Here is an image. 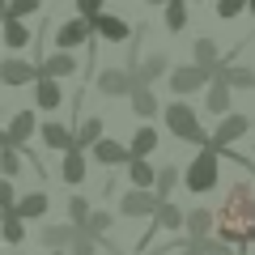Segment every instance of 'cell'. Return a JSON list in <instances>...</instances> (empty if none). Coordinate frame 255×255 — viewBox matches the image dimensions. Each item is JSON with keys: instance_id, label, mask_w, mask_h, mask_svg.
Masks as SVG:
<instances>
[{"instance_id": "cell-1", "label": "cell", "mask_w": 255, "mask_h": 255, "mask_svg": "<svg viewBox=\"0 0 255 255\" xmlns=\"http://www.w3.org/2000/svg\"><path fill=\"white\" fill-rule=\"evenodd\" d=\"M213 230L230 247H251L255 243V187L251 183H234L226 191L221 209L213 213Z\"/></svg>"}, {"instance_id": "cell-2", "label": "cell", "mask_w": 255, "mask_h": 255, "mask_svg": "<svg viewBox=\"0 0 255 255\" xmlns=\"http://www.w3.org/2000/svg\"><path fill=\"white\" fill-rule=\"evenodd\" d=\"M157 115H162L166 132H170L174 140H191V145H204V140H209V132L200 128V111L191 107L187 98H170V107H162Z\"/></svg>"}, {"instance_id": "cell-3", "label": "cell", "mask_w": 255, "mask_h": 255, "mask_svg": "<svg viewBox=\"0 0 255 255\" xmlns=\"http://www.w3.org/2000/svg\"><path fill=\"white\" fill-rule=\"evenodd\" d=\"M217 179H221V157L213 153V149H200V153L187 162V170H183V187L191 191V196H209L213 187H217Z\"/></svg>"}, {"instance_id": "cell-4", "label": "cell", "mask_w": 255, "mask_h": 255, "mask_svg": "<svg viewBox=\"0 0 255 255\" xmlns=\"http://www.w3.org/2000/svg\"><path fill=\"white\" fill-rule=\"evenodd\" d=\"M149 221H153V226H149V234H140L136 251H145L153 234H183V209L174 200H157V209H153V217H149Z\"/></svg>"}, {"instance_id": "cell-5", "label": "cell", "mask_w": 255, "mask_h": 255, "mask_svg": "<svg viewBox=\"0 0 255 255\" xmlns=\"http://www.w3.org/2000/svg\"><path fill=\"white\" fill-rule=\"evenodd\" d=\"M166 85H170L174 98H187V94H200L209 85V73L196 68V64H174L170 73H166Z\"/></svg>"}, {"instance_id": "cell-6", "label": "cell", "mask_w": 255, "mask_h": 255, "mask_svg": "<svg viewBox=\"0 0 255 255\" xmlns=\"http://www.w3.org/2000/svg\"><path fill=\"white\" fill-rule=\"evenodd\" d=\"M157 209V196L149 187H128L119 196V217H132V221H149Z\"/></svg>"}, {"instance_id": "cell-7", "label": "cell", "mask_w": 255, "mask_h": 255, "mask_svg": "<svg viewBox=\"0 0 255 255\" xmlns=\"http://www.w3.org/2000/svg\"><path fill=\"white\" fill-rule=\"evenodd\" d=\"M94 38V26L85 17H68V21H60V26H55V51H77V47H85Z\"/></svg>"}, {"instance_id": "cell-8", "label": "cell", "mask_w": 255, "mask_h": 255, "mask_svg": "<svg viewBox=\"0 0 255 255\" xmlns=\"http://www.w3.org/2000/svg\"><path fill=\"white\" fill-rule=\"evenodd\" d=\"M209 81H221V85H230V90H255V68L234 64V60H221V64L209 68Z\"/></svg>"}, {"instance_id": "cell-9", "label": "cell", "mask_w": 255, "mask_h": 255, "mask_svg": "<svg viewBox=\"0 0 255 255\" xmlns=\"http://www.w3.org/2000/svg\"><path fill=\"white\" fill-rule=\"evenodd\" d=\"M247 132H251V119H247V115H234V111H230V115H221V119H217V132H213V136L204 140L200 149H217V145H234V140H243Z\"/></svg>"}, {"instance_id": "cell-10", "label": "cell", "mask_w": 255, "mask_h": 255, "mask_svg": "<svg viewBox=\"0 0 255 255\" xmlns=\"http://www.w3.org/2000/svg\"><path fill=\"white\" fill-rule=\"evenodd\" d=\"M34 77H38V64H34V60H17V55L0 60V85H9V90L34 85Z\"/></svg>"}, {"instance_id": "cell-11", "label": "cell", "mask_w": 255, "mask_h": 255, "mask_svg": "<svg viewBox=\"0 0 255 255\" xmlns=\"http://www.w3.org/2000/svg\"><path fill=\"white\" fill-rule=\"evenodd\" d=\"M38 132V115L34 111H13V119L4 124V136H9V149H26Z\"/></svg>"}, {"instance_id": "cell-12", "label": "cell", "mask_w": 255, "mask_h": 255, "mask_svg": "<svg viewBox=\"0 0 255 255\" xmlns=\"http://www.w3.org/2000/svg\"><path fill=\"white\" fill-rule=\"evenodd\" d=\"M94 85H98L102 98H128L136 81H132V73H128V68H98Z\"/></svg>"}, {"instance_id": "cell-13", "label": "cell", "mask_w": 255, "mask_h": 255, "mask_svg": "<svg viewBox=\"0 0 255 255\" xmlns=\"http://www.w3.org/2000/svg\"><path fill=\"white\" fill-rule=\"evenodd\" d=\"M166 73H170V55L153 51V55H145V60L132 68V81L136 85H157V81H166Z\"/></svg>"}, {"instance_id": "cell-14", "label": "cell", "mask_w": 255, "mask_h": 255, "mask_svg": "<svg viewBox=\"0 0 255 255\" xmlns=\"http://www.w3.org/2000/svg\"><path fill=\"white\" fill-rule=\"evenodd\" d=\"M90 26H94V34H98L102 43H128V38H132V26H128L124 17H115V13H107V9H102L98 17H90Z\"/></svg>"}, {"instance_id": "cell-15", "label": "cell", "mask_w": 255, "mask_h": 255, "mask_svg": "<svg viewBox=\"0 0 255 255\" xmlns=\"http://www.w3.org/2000/svg\"><path fill=\"white\" fill-rule=\"evenodd\" d=\"M30 94H34V111H60L64 107V85L55 77H34Z\"/></svg>"}, {"instance_id": "cell-16", "label": "cell", "mask_w": 255, "mask_h": 255, "mask_svg": "<svg viewBox=\"0 0 255 255\" xmlns=\"http://www.w3.org/2000/svg\"><path fill=\"white\" fill-rule=\"evenodd\" d=\"M85 174H90V153H81V149H64V157H60V179L68 183V187H81Z\"/></svg>"}, {"instance_id": "cell-17", "label": "cell", "mask_w": 255, "mask_h": 255, "mask_svg": "<svg viewBox=\"0 0 255 255\" xmlns=\"http://www.w3.org/2000/svg\"><path fill=\"white\" fill-rule=\"evenodd\" d=\"M90 157L98 166H107V170H111V166H128V145H124V140H111V136H98L90 145Z\"/></svg>"}, {"instance_id": "cell-18", "label": "cell", "mask_w": 255, "mask_h": 255, "mask_svg": "<svg viewBox=\"0 0 255 255\" xmlns=\"http://www.w3.org/2000/svg\"><path fill=\"white\" fill-rule=\"evenodd\" d=\"M38 77H55V81H64V77H77V55L73 51H51L38 60Z\"/></svg>"}, {"instance_id": "cell-19", "label": "cell", "mask_w": 255, "mask_h": 255, "mask_svg": "<svg viewBox=\"0 0 255 255\" xmlns=\"http://www.w3.org/2000/svg\"><path fill=\"white\" fill-rule=\"evenodd\" d=\"M124 145H128V157H149L157 145H162V132H157L153 124H136L132 140H124Z\"/></svg>"}, {"instance_id": "cell-20", "label": "cell", "mask_w": 255, "mask_h": 255, "mask_svg": "<svg viewBox=\"0 0 255 255\" xmlns=\"http://www.w3.org/2000/svg\"><path fill=\"white\" fill-rule=\"evenodd\" d=\"M183 234L187 238H209L213 234V209H204V204L183 209Z\"/></svg>"}, {"instance_id": "cell-21", "label": "cell", "mask_w": 255, "mask_h": 255, "mask_svg": "<svg viewBox=\"0 0 255 255\" xmlns=\"http://www.w3.org/2000/svg\"><path fill=\"white\" fill-rule=\"evenodd\" d=\"M230 107H234V90L230 85H221V81H209L204 85V111L209 115H230Z\"/></svg>"}, {"instance_id": "cell-22", "label": "cell", "mask_w": 255, "mask_h": 255, "mask_svg": "<svg viewBox=\"0 0 255 255\" xmlns=\"http://www.w3.org/2000/svg\"><path fill=\"white\" fill-rule=\"evenodd\" d=\"M51 209V200H47V191H30V196H17V204H13V217H21V221H38L43 213Z\"/></svg>"}, {"instance_id": "cell-23", "label": "cell", "mask_w": 255, "mask_h": 255, "mask_svg": "<svg viewBox=\"0 0 255 255\" xmlns=\"http://www.w3.org/2000/svg\"><path fill=\"white\" fill-rule=\"evenodd\" d=\"M128 102H132V111H136V119L140 124H149V119L157 115V94H153V85H132V94H128Z\"/></svg>"}, {"instance_id": "cell-24", "label": "cell", "mask_w": 255, "mask_h": 255, "mask_svg": "<svg viewBox=\"0 0 255 255\" xmlns=\"http://www.w3.org/2000/svg\"><path fill=\"white\" fill-rule=\"evenodd\" d=\"M38 136H43V145H47V149H55V153L73 149V128L60 124V119H47V124L38 128Z\"/></svg>"}, {"instance_id": "cell-25", "label": "cell", "mask_w": 255, "mask_h": 255, "mask_svg": "<svg viewBox=\"0 0 255 255\" xmlns=\"http://www.w3.org/2000/svg\"><path fill=\"white\" fill-rule=\"evenodd\" d=\"M179 179H183V170L174 162H166V166H157V174H153V196L157 200H174V187H179Z\"/></svg>"}, {"instance_id": "cell-26", "label": "cell", "mask_w": 255, "mask_h": 255, "mask_svg": "<svg viewBox=\"0 0 255 255\" xmlns=\"http://www.w3.org/2000/svg\"><path fill=\"white\" fill-rule=\"evenodd\" d=\"M191 64H196V68H204V73H209L213 64H221V47H217V38H196V43H191Z\"/></svg>"}, {"instance_id": "cell-27", "label": "cell", "mask_w": 255, "mask_h": 255, "mask_svg": "<svg viewBox=\"0 0 255 255\" xmlns=\"http://www.w3.org/2000/svg\"><path fill=\"white\" fill-rule=\"evenodd\" d=\"M0 30H4V47H9V51H21V47L34 43L30 26H26V21H17V17H4V21H0Z\"/></svg>"}, {"instance_id": "cell-28", "label": "cell", "mask_w": 255, "mask_h": 255, "mask_svg": "<svg viewBox=\"0 0 255 255\" xmlns=\"http://www.w3.org/2000/svg\"><path fill=\"white\" fill-rule=\"evenodd\" d=\"M162 26H166V34H183L187 30V0H166L162 4Z\"/></svg>"}, {"instance_id": "cell-29", "label": "cell", "mask_w": 255, "mask_h": 255, "mask_svg": "<svg viewBox=\"0 0 255 255\" xmlns=\"http://www.w3.org/2000/svg\"><path fill=\"white\" fill-rule=\"evenodd\" d=\"M102 136V119L98 115H90V119H81V124L73 128V149H81V153H90V145Z\"/></svg>"}, {"instance_id": "cell-30", "label": "cell", "mask_w": 255, "mask_h": 255, "mask_svg": "<svg viewBox=\"0 0 255 255\" xmlns=\"http://www.w3.org/2000/svg\"><path fill=\"white\" fill-rule=\"evenodd\" d=\"M128 183L132 187H153V174H157V166L149 162V157H128Z\"/></svg>"}, {"instance_id": "cell-31", "label": "cell", "mask_w": 255, "mask_h": 255, "mask_svg": "<svg viewBox=\"0 0 255 255\" xmlns=\"http://www.w3.org/2000/svg\"><path fill=\"white\" fill-rule=\"evenodd\" d=\"M73 230H77V226H68V221H64V226H43V230H38V243L51 247V251H68Z\"/></svg>"}, {"instance_id": "cell-32", "label": "cell", "mask_w": 255, "mask_h": 255, "mask_svg": "<svg viewBox=\"0 0 255 255\" xmlns=\"http://www.w3.org/2000/svg\"><path fill=\"white\" fill-rule=\"evenodd\" d=\"M111 226H115V213H107V209H90V217H85V234H90V238H111Z\"/></svg>"}, {"instance_id": "cell-33", "label": "cell", "mask_w": 255, "mask_h": 255, "mask_svg": "<svg viewBox=\"0 0 255 255\" xmlns=\"http://www.w3.org/2000/svg\"><path fill=\"white\" fill-rule=\"evenodd\" d=\"M0 238H4L9 247H21L26 243V221L13 217V213H0Z\"/></svg>"}, {"instance_id": "cell-34", "label": "cell", "mask_w": 255, "mask_h": 255, "mask_svg": "<svg viewBox=\"0 0 255 255\" xmlns=\"http://www.w3.org/2000/svg\"><path fill=\"white\" fill-rule=\"evenodd\" d=\"M34 13H43V0H4V4H0V17L26 21V17H34Z\"/></svg>"}, {"instance_id": "cell-35", "label": "cell", "mask_w": 255, "mask_h": 255, "mask_svg": "<svg viewBox=\"0 0 255 255\" xmlns=\"http://www.w3.org/2000/svg\"><path fill=\"white\" fill-rule=\"evenodd\" d=\"M21 170H26V162H21V149H0V179H21Z\"/></svg>"}, {"instance_id": "cell-36", "label": "cell", "mask_w": 255, "mask_h": 255, "mask_svg": "<svg viewBox=\"0 0 255 255\" xmlns=\"http://www.w3.org/2000/svg\"><path fill=\"white\" fill-rule=\"evenodd\" d=\"M68 255H98V238H90L81 226L73 230V243H68Z\"/></svg>"}, {"instance_id": "cell-37", "label": "cell", "mask_w": 255, "mask_h": 255, "mask_svg": "<svg viewBox=\"0 0 255 255\" xmlns=\"http://www.w3.org/2000/svg\"><path fill=\"white\" fill-rule=\"evenodd\" d=\"M85 217H90V200L81 191H73L68 196V226H85Z\"/></svg>"}, {"instance_id": "cell-38", "label": "cell", "mask_w": 255, "mask_h": 255, "mask_svg": "<svg viewBox=\"0 0 255 255\" xmlns=\"http://www.w3.org/2000/svg\"><path fill=\"white\" fill-rule=\"evenodd\" d=\"M213 13H217L221 21H234L238 13H247V0H217V9H213Z\"/></svg>"}, {"instance_id": "cell-39", "label": "cell", "mask_w": 255, "mask_h": 255, "mask_svg": "<svg viewBox=\"0 0 255 255\" xmlns=\"http://www.w3.org/2000/svg\"><path fill=\"white\" fill-rule=\"evenodd\" d=\"M73 9H77V17L90 21V17H98V13L107 9V0H73Z\"/></svg>"}, {"instance_id": "cell-40", "label": "cell", "mask_w": 255, "mask_h": 255, "mask_svg": "<svg viewBox=\"0 0 255 255\" xmlns=\"http://www.w3.org/2000/svg\"><path fill=\"white\" fill-rule=\"evenodd\" d=\"M13 204H17V187H13V179H0V213H9Z\"/></svg>"}, {"instance_id": "cell-41", "label": "cell", "mask_w": 255, "mask_h": 255, "mask_svg": "<svg viewBox=\"0 0 255 255\" xmlns=\"http://www.w3.org/2000/svg\"><path fill=\"white\" fill-rule=\"evenodd\" d=\"M204 255H234V247H230V243H221V238H204Z\"/></svg>"}, {"instance_id": "cell-42", "label": "cell", "mask_w": 255, "mask_h": 255, "mask_svg": "<svg viewBox=\"0 0 255 255\" xmlns=\"http://www.w3.org/2000/svg\"><path fill=\"white\" fill-rule=\"evenodd\" d=\"M174 255H204V238H187V247L174 251Z\"/></svg>"}, {"instance_id": "cell-43", "label": "cell", "mask_w": 255, "mask_h": 255, "mask_svg": "<svg viewBox=\"0 0 255 255\" xmlns=\"http://www.w3.org/2000/svg\"><path fill=\"white\" fill-rule=\"evenodd\" d=\"M4 145H9V136H4V128H0V149H4Z\"/></svg>"}, {"instance_id": "cell-44", "label": "cell", "mask_w": 255, "mask_h": 255, "mask_svg": "<svg viewBox=\"0 0 255 255\" xmlns=\"http://www.w3.org/2000/svg\"><path fill=\"white\" fill-rule=\"evenodd\" d=\"M145 4H153V9H162V4H166V0H145Z\"/></svg>"}, {"instance_id": "cell-45", "label": "cell", "mask_w": 255, "mask_h": 255, "mask_svg": "<svg viewBox=\"0 0 255 255\" xmlns=\"http://www.w3.org/2000/svg\"><path fill=\"white\" fill-rule=\"evenodd\" d=\"M247 13H251V17H255V0H247Z\"/></svg>"}, {"instance_id": "cell-46", "label": "cell", "mask_w": 255, "mask_h": 255, "mask_svg": "<svg viewBox=\"0 0 255 255\" xmlns=\"http://www.w3.org/2000/svg\"><path fill=\"white\" fill-rule=\"evenodd\" d=\"M51 255H68V251H51Z\"/></svg>"}, {"instance_id": "cell-47", "label": "cell", "mask_w": 255, "mask_h": 255, "mask_svg": "<svg viewBox=\"0 0 255 255\" xmlns=\"http://www.w3.org/2000/svg\"><path fill=\"white\" fill-rule=\"evenodd\" d=\"M187 4H196V0H187Z\"/></svg>"}, {"instance_id": "cell-48", "label": "cell", "mask_w": 255, "mask_h": 255, "mask_svg": "<svg viewBox=\"0 0 255 255\" xmlns=\"http://www.w3.org/2000/svg\"><path fill=\"white\" fill-rule=\"evenodd\" d=\"M13 255H21V251H13Z\"/></svg>"}, {"instance_id": "cell-49", "label": "cell", "mask_w": 255, "mask_h": 255, "mask_svg": "<svg viewBox=\"0 0 255 255\" xmlns=\"http://www.w3.org/2000/svg\"><path fill=\"white\" fill-rule=\"evenodd\" d=\"M0 255H4V251H0Z\"/></svg>"}, {"instance_id": "cell-50", "label": "cell", "mask_w": 255, "mask_h": 255, "mask_svg": "<svg viewBox=\"0 0 255 255\" xmlns=\"http://www.w3.org/2000/svg\"><path fill=\"white\" fill-rule=\"evenodd\" d=\"M0 21H4V17H0Z\"/></svg>"}]
</instances>
